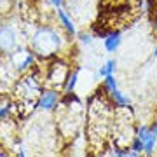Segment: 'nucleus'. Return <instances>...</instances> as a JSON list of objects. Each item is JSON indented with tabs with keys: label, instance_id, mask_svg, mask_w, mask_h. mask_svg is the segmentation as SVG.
<instances>
[{
	"label": "nucleus",
	"instance_id": "obj_22",
	"mask_svg": "<svg viewBox=\"0 0 157 157\" xmlns=\"http://www.w3.org/2000/svg\"><path fill=\"white\" fill-rule=\"evenodd\" d=\"M155 28H157V21H155Z\"/></svg>",
	"mask_w": 157,
	"mask_h": 157
},
{
	"label": "nucleus",
	"instance_id": "obj_17",
	"mask_svg": "<svg viewBox=\"0 0 157 157\" xmlns=\"http://www.w3.org/2000/svg\"><path fill=\"white\" fill-rule=\"evenodd\" d=\"M9 110H11V107H2L0 108V119H4L9 113Z\"/></svg>",
	"mask_w": 157,
	"mask_h": 157
},
{
	"label": "nucleus",
	"instance_id": "obj_7",
	"mask_svg": "<svg viewBox=\"0 0 157 157\" xmlns=\"http://www.w3.org/2000/svg\"><path fill=\"white\" fill-rule=\"evenodd\" d=\"M12 61H14L17 70H26L33 63V54L32 52H26V51H19V52H14L12 54Z\"/></svg>",
	"mask_w": 157,
	"mask_h": 157
},
{
	"label": "nucleus",
	"instance_id": "obj_18",
	"mask_svg": "<svg viewBox=\"0 0 157 157\" xmlns=\"http://www.w3.org/2000/svg\"><path fill=\"white\" fill-rule=\"evenodd\" d=\"M51 2H52L56 7H61V4H63V0H51Z\"/></svg>",
	"mask_w": 157,
	"mask_h": 157
},
{
	"label": "nucleus",
	"instance_id": "obj_8",
	"mask_svg": "<svg viewBox=\"0 0 157 157\" xmlns=\"http://www.w3.org/2000/svg\"><path fill=\"white\" fill-rule=\"evenodd\" d=\"M58 101V93L56 91H45V93H42L40 94V100H39V108H42V110H52L54 108V105H56Z\"/></svg>",
	"mask_w": 157,
	"mask_h": 157
},
{
	"label": "nucleus",
	"instance_id": "obj_11",
	"mask_svg": "<svg viewBox=\"0 0 157 157\" xmlns=\"http://www.w3.org/2000/svg\"><path fill=\"white\" fill-rule=\"evenodd\" d=\"M110 93H112V98L115 100V103H117L119 107H129V105H131V101H129L119 89H113V91H110Z\"/></svg>",
	"mask_w": 157,
	"mask_h": 157
},
{
	"label": "nucleus",
	"instance_id": "obj_1",
	"mask_svg": "<svg viewBox=\"0 0 157 157\" xmlns=\"http://www.w3.org/2000/svg\"><path fill=\"white\" fill-rule=\"evenodd\" d=\"M32 47L40 56H52L61 47V37L51 28H40L32 37Z\"/></svg>",
	"mask_w": 157,
	"mask_h": 157
},
{
	"label": "nucleus",
	"instance_id": "obj_16",
	"mask_svg": "<svg viewBox=\"0 0 157 157\" xmlns=\"http://www.w3.org/2000/svg\"><path fill=\"white\" fill-rule=\"evenodd\" d=\"M80 42H82V44H91V35L80 33Z\"/></svg>",
	"mask_w": 157,
	"mask_h": 157
},
{
	"label": "nucleus",
	"instance_id": "obj_14",
	"mask_svg": "<svg viewBox=\"0 0 157 157\" xmlns=\"http://www.w3.org/2000/svg\"><path fill=\"white\" fill-rule=\"evenodd\" d=\"M105 87H107L108 91H113V89H117V82H115V78H113V75H112V73L105 77Z\"/></svg>",
	"mask_w": 157,
	"mask_h": 157
},
{
	"label": "nucleus",
	"instance_id": "obj_13",
	"mask_svg": "<svg viewBox=\"0 0 157 157\" xmlns=\"http://www.w3.org/2000/svg\"><path fill=\"white\" fill-rule=\"evenodd\" d=\"M77 78H78V72H73L70 77H68V84H67V91L68 93H72L73 87L77 86Z\"/></svg>",
	"mask_w": 157,
	"mask_h": 157
},
{
	"label": "nucleus",
	"instance_id": "obj_10",
	"mask_svg": "<svg viewBox=\"0 0 157 157\" xmlns=\"http://www.w3.org/2000/svg\"><path fill=\"white\" fill-rule=\"evenodd\" d=\"M58 16H59V19H61L63 26H65V30H67L70 35H75L77 33V30H75V26H73V23L70 21V17L65 14V11H63L61 7H58Z\"/></svg>",
	"mask_w": 157,
	"mask_h": 157
},
{
	"label": "nucleus",
	"instance_id": "obj_6",
	"mask_svg": "<svg viewBox=\"0 0 157 157\" xmlns=\"http://www.w3.org/2000/svg\"><path fill=\"white\" fill-rule=\"evenodd\" d=\"M47 78H49L52 84H61L63 80L67 78V65L65 63H59V61L52 63Z\"/></svg>",
	"mask_w": 157,
	"mask_h": 157
},
{
	"label": "nucleus",
	"instance_id": "obj_15",
	"mask_svg": "<svg viewBox=\"0 0 157 157\" xmlns=\"http://www.w3.org/2000/svg\"><path fill=\"white\" fill-rule=\"evenodd\" d=\"M131 150L138 152V154H140V152L143 150V143H141V140L138 138V136H136L135 140H133V148H131Z\"/></svg>",
	"mask_w": 157,
	"mask_h": 157
},
{
	"label": "nucleus",
	"instance_id": "obj_20",
	"mask_svg": "<svg viewBox=\"0 0 157 157\" xmlns=\"http://www.w3.org/2000/svg\"><path fill=\"white\" fill-rule=\"evenodd\" d=\"M6 4V0H0V6H4Z\"/></svg>",
	"mask_w": 157,
	"mask_h": 157
},
{
	"label": "nucleus",
	"instance_id": "obj_21",
	"mask_svg": "<svg viewBox=\"0 0 157 157\" xmlns=\"http://www.w3.org/2000/svg\"><path fill=\"white\" fill-rule=\"evenodd\" d=\"M155 56H157V49H155Z\"/></svg>",
	"mask_w": 157,
	"mask_h": 157
},
{
	"label": "nucleus",
	"instance_id": "obj_5",
	"mask_svg": "<svg viewBox=\"0 0 157 157\" xmlns=\"http://www.w3.org/2000/svg\"><path fill=\"white\" fill-rule=\"evenodd\" d=\"M138 138H140L141 143H143V150H145L147 154H152V152H154V145H155L157 136L154 135L147 126H141V128L138 129Z\"/></svg>",
	"mask_w": 157,
	"mask_h": 157
},
{
	"label": "nucleus",
	"instance_id": "obj_19",
	"mask_svg": "<svg viewBox=\"0 0 157 157\" xmlns=\"http://www.w3.org/2000/svg\"><path fill=\"white\" fill-rule=\"evenodd\" d=\"M150 131H152V133H154V135L157 136V122H155V124H154V126L150 128Z\"/></svg>",
	"mask_w": 157,
	"mask_h": 157
},
{
	"label": "nucleus",
	"instance_id": "obj_3",
	"mask_svg": "<svg viewBox=\"0 0 157 157\" xmlns=\"http://www.w3.org/2000/svg\"><path fill=\"white\" fill-rule=\"evenodd\" d=\"M39 96H40V86L35 77L30 75V77L23 78L21 82L17 84L16 98H17V103H19L21 108H26V110L33 108L40 100Z\"/></svg>",
	"mask_w": 157,
	"mask_h": 157
},
{
	"label": "nucleus",
	"instance_id": "obj_4",
	"mask_svg": "<svg viewBox=\"0 0 157 157\" xmlns=\"http://www.w3.org/2000/svg\"><path fill=\"white\" fill-rule=\"evenodd\" d=\"M16 45V33L11 26H0V51H11Z\"/></svg>",
	"mask_w": 157,
	"mask_h": 157
},
{
	"label": "nucleus",
	"instance_id": "obj_9",
	"mask_svg": "<svg viewBox=\"0 0 157 157\" xmlns=\"http://www.w3.org/2000/svg\"><path fill=\"white\" fill-rule=\"evenodd\" d=\"M119 45H121V33L119 32H112V33L105 35V49L108 52H115Z\"/></svg>",
	"mask_w": 157,
	"mask_h": 157
},
{
	"label": "nucleus",
	"instance_id": "obj_2",
	"mask_svg": "<svg viewBox=\"0 0 157 157\" xmlns=\"http://www.w3.org/2000/svg\"><path fill=\"white\" fill-rule=\"evenodd\" d=\"M131 12V0H103V19H107L105 26L115 28L117 25L124 23Z\"/></svg>",
	"mask_w": 157,
	"mask_h": 157
},
{
	"label": "nucleus",
	"instance_id": "obj_12",
	"mask_svg": "<svg viewBox=\"0 0 157 157\" xmlns=\"http://www.w3.org/2000/svg\"><path fill=\"white\" fill-rule=\"evenodd\" d=\"M113 68H115V61L110 59V61L105 63V67L100 68V75H101V77H107V75H110V73L113 72Z\"/></svg>",
	"mask_w": 157,
	"mask_h": 157
}]
</instances>
